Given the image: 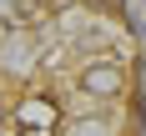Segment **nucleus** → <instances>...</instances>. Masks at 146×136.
Returning <instances> with one entry per match:
<instances>
[{"instance_id": "f03ea898", "label": "nucleus", "mask_w": 146, "mask_h": 136, "mask_svg": "<svg viewBox=\"0 0 146 136\" xmlns=\"http://www.w3.org/2000/svg\"><path fill=\"white\" fill-rule=\"evenodd\" d=\"M35 71H40V45H35L30 25L10 20L5 35H0V76L5 81H30Z\"/></svg>"}, {"instance_id": "f257e3e1", "label": "nucleus", "mask_w": 146, "mask_h": 136, "mask_svg": "<svg viewBox=\"0 0 146 136\" xmlns=\"http://www.w3.org/2000/svg\"><path fill=\"white\" fill-rule=\"evenodd\" d=\"M71 86L81 96H91L96 106H126L131 91H136V76H131V66L121 56H81Z\"/></svg>"}]
</instances>
